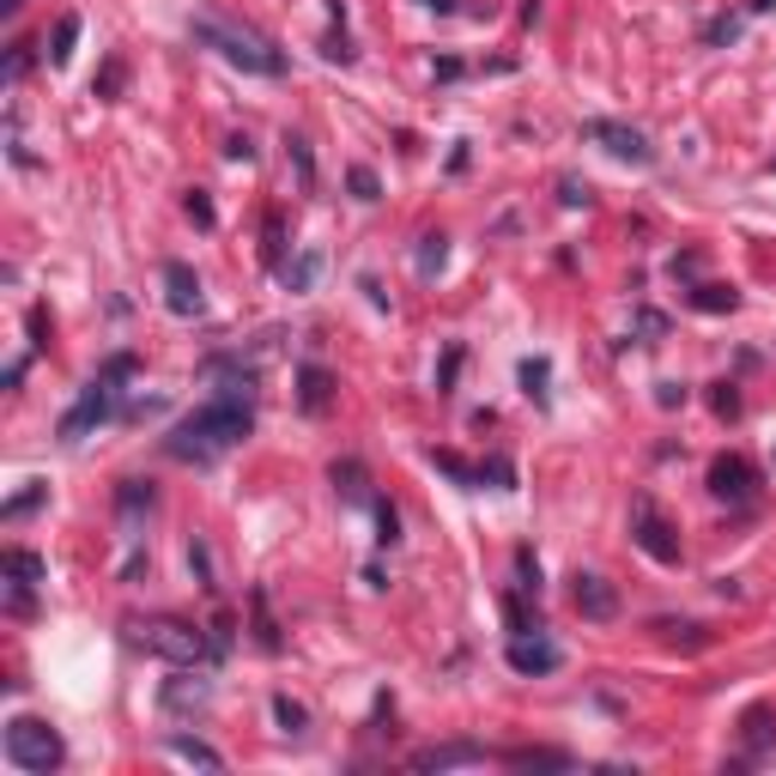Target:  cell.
I'll return each instance as SVG.
<instances>
[{"mask_svg": "<svg viewBox=\"0 0 776 776\" xmlns=\"http://www.w3.org/2000/svg\"><path fill=\"white\" fill-rule=\"evenodd\" d=\"M752 491H758V474H752L746 455H716V461H710V498H722V503H752Z\"/></svg>", "mask_w": 776, "mask_h": 776, "instance_id": "obj_9", "label": "cell"}, {"mask_svg": "<svg viewBox=\"0 0 776 776\" xmlns=\"http://www.w3.org/2000/svg\"><path fill=\"white\" fill-rule=\"evenodd\" d=\"M771 176H776V159H771Z\"/></svg>", "mask_w": 776, "mask_h": 776, "instance_id": "obj_43", "label": "cell"}, {"mask_svg": "<svg viewBox=\"0 0 776 776\" xmlns=\"http://www.w3.org/2000/svg\"><path fill=\"white\" fill-rule=\"evenodd\" d=\"M188 565H195V577L207 582V589H219V582H212V558H207V546H200V540L188 546Z\"/></svg>", "mask_w": 776, "mask_h": 776, "instance_id": "obj_34", "label": "cell"}, {"mask_svg": "<svg viewBox=\"0 0 776 776\" xmlns=\"http://www.w3.org/2000/svg\"><path fill=\"white\" fill-rule=\"evenodd\" d=\"M491 752L486 746H474V740H449V746H425V752H413V771H461V764H486Z\"/></svg>", "mask_w": 776, "mask_h": 776, "instance_id": "obj_11", "label": "cell"}, {"mask_svg": "<svg viewBox=\"0 0 776 776\" xmlns=\"http://www.w3.org/2000/svg\"><path fill=\"white\" fill-rule=\"evenodd\" d=\"M734 31H740V25H734V19H716V25H710V31H704V43H728V37H734Z\"/></svg>", "mask_w": 776, "mask_h": 776, "instance_id": "obj_36", "label": "cell"}, {"mask_svg": "<svg viewBox=\"0 0 776 776\" xmlns=\"http://www.w3.org/2000/svg\"><path fill=\"white\" fill-rule=\"evenodd\" d=\"M570 601H577V613L594 618V625L618 618V589H613L606 577H594V570H577V589H570Z\"/></svg>", "mask_w": 776, "mask_h": 776, "instance_id": "obj_10", "label": "cell"}, {"mask_svg": "<svg viewBox=\"0 0 776 776\" xmlns=\"http://www.w3.org/2000/svg\"><path fill=\"white\" fill-rule=\"evenodd\" d=\"M503 764H516V771H570V752H553V746H516L503 752Z\"/></svg>", "mask_w": 776, "mask_h": 776, "instance_id": "obj_16", "label": "cell"}, {"mask_svg": "<svg viewBox=\"0 0 776 776\" xmlns=\"http://www.w3.org/2000/svg\"><path fill=\"white\" fill-rule=\"evenodd\" d=\"M134 370H140V358H134V352H116L92 382H85L80 401L61 413V437H67V443H80V437H92L104 419H116V395H121V382H128Z\"/></svg>", "mask_w": 776, "mask_h": 776, "instance_id": "obj_3", "label": "cell"}, {"mask_svg": "<svg viewBox=\"0 0 776 776\" xmlns=\"http://www.w3.org/2000/svg\"><path fill=\"white\" fill-rule=\"evenodd\" d=\"M582 140L606 146V152H613V159H625V164H649V159H656V146H649L644 134H637V128H625V121H606V116L582 121Z\"/></svg>", "mask_w": 776, "mask_h": 776, "instance_id": "obj_8", "label": "cell"}, {"mask_svg": "<svg viewBox=\"0 0 776 776\" xmlns=\"http://www.w3.org/2000/svg\"><path fill=\"white\" fill-rule=\"evenodd\" d=\"M443 255H449V238H443V231H431V238H425V250H419V274H437V267H443Z\"/></svg>", "mask_w": 776, "mask_h": 776, "instance_id": "obj_29", "label": "cell"}, {"mask_svg": "<svg viewBox=\"0 0 776 776\" xmlns=\"http://www.w3.org/2000/svg\"><path fill=\"white\" fill-rule=\"evenodd\" d=\"M116 85H121V61H109V67H104V80H97V92L109 97V92H116Z\"/></svg>", "mask_w": 776, "mask_h": 776, "instance_id": "obj_38", "label": "cell"}, {"mask_svg": "<svg viewBox=\"0 0 776 776\" xmlns=\"http://www.w3.org/2000/svg\"><path fill=\"white\" fill-rule=\"evenodd\" d=\"M503 618H510V632H516V637L540 632V613H534V606L522 601V594H510V601H503Z\"/></svg>", "mask_w": 776, "mask_h": 776, "instance_id": "obj_24", "label": "cell"}, {"mask_svg": "<svg viewBox=\"0 0 776 776\" xmlns=\"http://www.w3.org/2000/svg\"><path fill=\"white\" fill-rule=\"evenodd\" d=\"M740 740H746V752H740V758H734V764H758V758H764V752H771V746H776V716H771V710H764V704H752V710H746V716H740Z\"/></svg>", "mask_w": 776, "mask_h": 776, "instance_id": "obj_14", "label": "cell"}, {"mask_svg": "<svg viewBox=\"0 0 776 776\" xmlns=\"http://www.w3.org/2000/svg\"><path fill=\"white\" fill-rule=\"evenodd\" d=\"M73 43H80V13H61V19H55V49H49V61L67 67V61H73Z\"/></svg>", "mask_w": 776, "mask_h": 776, "instance_id": "obj_21", "label": "cell"}, {"mask_svg": "<svg viewBox=\"0 0 776 776\" xmlns=\"http://www.w3.org/2000/svg\"><path fill=\"white\" fill-rule=\"evenodd\" d=\"M19 7H25V0H0V13H7V19H13V13H19Z\"/></svg>", "mask_w": 776, "mask_h": 776, "instance_id": "obj_41", "label": "cell"}, {"mask_svg": "<svg viewBox=\"0 0 776 776\" xmlns=\"http://www.w3.org/2000/svg\"><path fill=\"white\" fill-rule=\"evenodd\" d=\"M558 200H565V207H589V188H582V183H565V195H558Z\"/></svg>", "mask_w": 776, "mask_h": 776, "instance_id": "obj_39", "label": "cell"}, {"mask_svg": "<svg viewBox=\"0 0 776 776\" xmlns=\"http://www.w3.org/2000/svg\"><path fill=\"white\" fill-rule=\"evenodd\" d=\"M546 377H553L546 358H528L522 364V389H528V401H540V407H546Z\"/></svg>", "mask_w": 776, "mask_h": 776, "instance_id": "obj_26", "label": "cell"}, {"mask_svg": "<svg viewBox=\"0 0 776 776\" xmlns=\"http://www.w3.org/2000/svg\"><path fill=\"white\" fill-rule=\"evenodd\" d=\"M188 219H195L200 231H212V219H219V212H212V200L200 195V188H195V195H188Z\"/></svg>", "mask_w": 776, "mask_h": 776, "instance_id": "obj_32", "label": "cell"}, {"mask_svg": "<svg viewBox=\"0 0 776 776\" xmlns=\"http://www.w3.org/2000/svg\"><path fill=\"white\" fill-rule=\"evenodd\" d=\"M195 43H207V49H219L231 67H243V73H262V80H279L286 73V55L274 49V43L262 37V31L250 25H231V19H195Z\"/></svg>", "mask_w": 776, "mask_h": 776, "instance_id": "obj_4", "label": "cell"}, {"mask_svg": "<svg viewBox=\"0 0 776 776\" xmlns=\"http://www.w3.org/2000/svg\"><path fill=\"white\" fill-rule=\"evenodd\" d=\"M121 637H128L134 649H146V656L171 661V668H200V661H219V637L200 632V625H188V618H171V613H134L121 618Z\"/></svg>", "mask_w": 776, "mask_h": 776, "instance_id": "obj_2", "label": "cell"}, {"mask_svg": "<svg viewBox=\"0 0 776 776\" xmlns=\"http://www.w3.org/2000/svg\"><path fill=\"white\" fill-rule=\"evenodd\" d=\"M61 758H67V740L49 722H37V716H13L7 722V764L13 771L49 776V771H61Z\"/></svg>", "mask_w": 776, "mask_h": 776, "instance_id": "obj_5", "label": "cell"}, {"mask_svg": "<svg viewBox=\"0 0 776 776\" xmlns=\"http://www.w3.org/2000/svg\"><path fill=\"white\" fill-rule=\"evenodd\" d=\"M328 401H334V377L322 364H303L298 370V407L303 413H328Z\"/></svg>", "mask_w": 776, "mask_h": 776, "instance_id": "obj_15", "label": "cell"}, {"mask_svg": "<svg viewBox=\"0 0 776 776\" xmlns=\"http://www.w3.org/2000/svg\"><path fill=\"white\" fill-rule=\"evenodd\" d=\"M116 503H121V516H140V510H152V486L146 479H121V491H116Z\"/></svg>", "mask_w": 776, "mask_h": 776, "instance_id": "obj_22", "label": "cell"}, {"mask_svg": "<svg viewBox=\"0 0 776 776\" xmlns=\"http://www.w3.org/2000/svg\"><path fill=\"white\" fill-rule=\"evenodd\" d=\"M25 67H31V43H13V61H7V73H13V80H19Z\"/></svg>", "mask_w": 776, "mask_h": 776, "instance_id": "obj_37", "label": "cell"}, {"mask_svg": "<svg viewBox=\"0 0 776 776\" xmlns=\"http://www.w3.org/2000/svg\"><path fill=\"white\" fill-rule=\"evenodd\" d=\"M632 540H637V553L656 558V565H680V534L656 510V498H632Z\"/></svg>", "mask_w": 776, "mask_h": 776, "instance_id": "obj_6", "label": "cell"}, {"mask_svg": "<svg viewBox=\"0 0 776 776\" xmlns=\"http://www.w3.org/2000/svg\"><path fill=\"white\" fill-rule=\"evenodd\" d=\"M322 55H328V61H340V67H352V55H358V49L346 43V31H334V37L322 43Z\"/></svg>", "mask_w": 776, "mask_h": 776, "instance_id": "obj_33", "label": "cell"}, {"mask_svg": "<svg viewBox=\"0 0 776 776\" xmlns=\"http://www.w3.org/2000/svg\"><path fill=\"white\" fill-rule=\"evenodd\" d=\"M752 7H758V13H771V7H776V0H752Z\"/></svg>", "mask_w": 776, "mask_h": 776, "instance_id": "obj_42", "label": "cell"}, {"mask_svg": "<svg viewBox=\"0 0 776 776\" xmlns=\"http://www.w3.org/2000/svg\"><path fill=\"white\" fill-rule=\"evenodd\" d=\"M255 431V401H200L188 419H176L164 431V455L171 461H188V467H212L219 455H231L238 443H250Z\"/></svg>", "mask_w": 776, "mask_h": 776, "instance_id": "obj_1", "label": "cell"}, {"mask_svg": "<svg viewBox=\"0 0 776 776\" xmlns=\"http://www.w3.org/2000/svg\"><path fill=\"white\" fill-rule=\"evenodd\" d=\"M334 491H340L346 503H377V498H370V479H364V467H358V461H334Z\"/></svg>", "mask_w": 776, "mask_h": 776, "instance_id": "obj_17", "label": "cell"}, {"mask_svg": "<svg viewBox=\"0 0 776 776\" xmlns=\"http://www.w3.org/2000/svg\"><path fill=\"white\" fill-rule=\"evenodd\" d=\"M316 274H322V255H316V250H303L298 262H279V279H286V291H310V286H316Z\"/></svg>", "mask_w": 776, "mask_h": 776, "instance_id": "obj_18", "label": "cell"}, {"mask_svg": "<svg viewBox=\"0 0 776 776\" xmlns=\"http://www.w3.org/2000/svg\"><path fill=\"white\" fill-rule=\"evenodd\" d=\"M171 752L176 758H188V764H200V771H224V758L207 746V740H188V734H171Z\"/></svg>", "mask_w": 776, "mask_h": 776, "instance_id": "obj_20", "label": "cell"}, {"mask_svg": "<svg viewBox=\"0 0 776 776\" xmlns=\"http://www.w3.org/2000/svg\"><path fill=\"white\" fill-rule=\"evenodd\" d=\"M692 310L728 316V310H740V291H734V286H697V291H692Z\"/></svg>", "mask_w": 776, "mask_h": 776, "instance_id": "obj_19", "label": "cell"}, {"mask_svg": "<svg viewBox=\"0 0 776 776\" xmlns=\"http://www.w3.org/2000/svg\"><path fill=\"white\" fill-rule=\"evenodd\" d=\"M250 606H255V644H262L267 656H274V649H279V632H274V618H267V594L255 589V594H250Z\"/></svg>", "mask_w": 776, "mask_h": 776, "instance_id": "obj_23", "label": "cell"}, {"mask_svg": "<svg viewBox=\"0 0 776 776\" xmlns=\"http://www.w3.org/2000/svg\"><path fill=\"white\" fill-rule=\"evenodd\" d=\"M346 188H352L358 200H377V195H382L377 171H364V164H352V171H346Z\"/></svg>", "mask_w": 776, "mask_h": 776, "instance_id": "obj_28", "label": "cell"}, {"mask_svg": "<svg viewBox=\"0 0 776 776\" xmlns=\"http://www.w3.org/2000/svg\"><path fill=\"white\" fill-rule=\"evenodd\" d=\"M425 7H437V13H455V0H425Z\"/></svg>", "mask_w": 776, "mask_h": 776, "instance_id": "obj_40", "label": "cell"}, {"mask_svg": "<svg viewBox=\"0 0 776 776\" xmlns=\"http://www.w3.org/2000/svg\"><path fill=\"white\" fill-rule=\"evenodd\" d=\"M164 303H171L176 316H200V279H195V267L188 262H164Z\"/></svg>", "mask_w": 776, "mask_h": 776, "instance_id": "obj_12", "label": "cell"}, {"mask_svg": "<svg viewBox=\"0 0 776 776\" xmlns=\"http://www.w3.org/2000/svg\"><path fill=\"white\" fill-rule=\"evenodd\" d=\"M558 661H565V656H558V644H546L540 632H528V637H516V644H510V668L516 673H558Z\"/></svg>", "mask_w": 776, "mask_h": 776, "instance_id": "obj_13", "label": "cell"}, {"mask_svg": "<svg viewBox=\"0 0 776 776\" xmlns=\"http://www.w3.org/2000/svg\"><path fill=\"white\" fill-rule=\"evenodd\" d=\"M224 159H238V164H250L255 159V146L243 140V134H231V140H224Z\"/></svg>", "mask_w": 776, "mask_h": 776, "instance_id": "obj_35", "label": "cell"}, {"mask_svg": "<svg viewBox=\"0 0 776 776\" xmlns=\"http://www.w3.org/2000/svg\"><path fill=\"white\" fill-rule=\"evenodd\" d=\"M0 570H7V606H13V613H31V589H37V582L49 577V565H43V558L31 553V546H7Z\"/></svg>", "mask_w": 776, "mask_h": 776, "instance_id": "obj_7", "label": "cell"}, {"mask_svg": "<svg viewBox=\"0 0 776 776\" xmlns=\"http://www.w3.org/2000/svg\"><path fill=\"white\" fill-rule=\"evenodd\" d=\"M49 498V486H31V491H19V498H7V510H0V522H19V516H31L37 503Z\"/></svg>", "mask_w": 776, "mask_h": 776, "instance_id": "obj_27", "label": "cell"}, {"mask_svg": "<svg viewBox=\"0 0 776 776\" xmlns=\"http://www.w3.org/2000/svg\"><path fill=\"white\" fill-rule=\"evenodd\" d=\"M710 407L722 413V419H734L740 413V395H734V382H716V395H710Z\"/></svg>", "mask_w": 776, "mask_h": 776, "instance_id": "obj_31", "label": "cell"}, {"mask_svg": "<svg viewBox=\"0 0 776 776\" xmlns=\"http://www.w3.org/2000/svg\"><path fill=\"white\" fill-rule=\"evenodd\" d=\"M274 716H279V734H303V722H310V710H303V704H291L286 692L274 697Z\"/></svg>", "mask_w": 776, "mask_h": 776, "instance_id": "obj_25", "label": "cell"}, {"mask_svg": "<svg viewBox=\"0 0 776 776\" xmlns=\"http://www.w3.org/2000/svg\"><path fill=\"white\" fill-rule=\"evenodd\" d=\"M377 528H382V546H395V540H401V516H395V503H389V498H377Z\"/></svg>", "mask_w": 776, "mask_h": 776, "instance_id": "obj_30", "label": "cell"}]
</instances>
